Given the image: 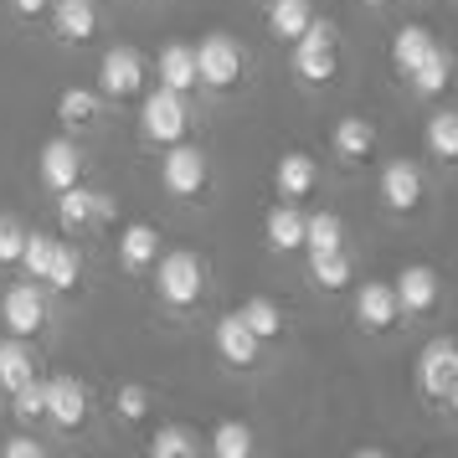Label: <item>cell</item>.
Instances as JSON below:
<instances>
[{
    "label": "cell",
    "instance_id": "e0dca14e",
    "mask_svg": "<svg viewBox=\"0 0 458 458\" xmlns=\"http://www.w3.org/2000/svg\"><path fill=\"white\" fill-rule=\"evenodd\" d=\"M319 181V165H314L304 149H289V155H278V165H273V186L284 201H304Z\"/></svg>",
    "mask_w": 458,
    "mask_h": 458
},
{
    "label": "cell",
    "instance_id": "cb8c5ba5",
    "mask_svg": "<svg viewBox=\"0 0 458 458\" xmlns=\"http://www.w3.org/2000/svg\"><path fill=\"white\" fill-rule=\"evenodd\" d=\"M52 293H72L83 284V252L72 242H52V263H47V278H42Z\"/></svg>",
    "mask_w": 458,
    "mask_h": 458
},
{
    "label": "cell",
    "instance_id": "ffe728a7",
    "mask_svg": "<svg viewBox=\"0 0 458 458\" xmlns=\"http://www.w3.org/2000/svg\"><path fill=\"white\" fill-rule=\"evenodd\" d=\"M52 31L63 42H93V31H98L93 0H52Z\"/></svg>",
    "mask_w": 458,
    "mask_h": 458
},
{
    "label": "cell",
    "instance_id": "f1b7e54d",
    "mask_svg": "<svg viewBox=\"0 0 458 458\" xmlns=\"http://www.w3.org/2000/svg\"><path fill=\"white\" fill-rule=\"evenodd\" d=\"M345 248V227L335 211H310L304 216V252H335Z\"/></svg>",
    "mask_w": 458,
    "mask_h": 458
},
{
    "label": "cell",
    "instance_id": "f546056e",
    "mask_svg": "<svg viewBox=\"0 0 458 458\" xmlns=\"http://www.w3.org/2000/svg\"><path fill=\"white\" fill-rule=\"evenodd\" d=\"M242 325H248L258 340H273V335H284V310L273 304V299H263V293H252V299H242Z\"/></svg>",
    "mask_w": 458,
    "mask_h": 458
},
{
    "label": "cell",
    "instance_id": "f35d334b",
    "mask_svg": "<svg viewBox=\"0 0 458 458\" xmlns=\"http://www.w3.org/2000/svg\"><path fill=\"white\" fill-rule=\"evenodd\" d=\"M11 5H16V16H26V21H37V16H42V11L52 5V0H11Z\"/></svg>",
    "mask_w": 458,
    "mask_h": 458
},
{
    "label": "cell",
    "instance_id": "8d00e7d4",
    "mask_svg": "<svg viewBox=\"0 0 458 458\" xmlns=\"http://www.w3.org/2000/svg\"><path fill=\"white\" fill-rule=\"evenodd\" d=\"M26 248V227L11 216V211H0V263H16Z\"/></svg>",
    "mask_w": 458,
    "mask_h": 458
},
{
    "label": "cell",
    "instance_id": "4fadbf2b",
    "mask_svg": "<svg viewBox=\"0 0 458 458\" xmlns=\"http://www.w3.org/2000/svg\"><path fill=\"white\" fill-rule=\"evenodd\" d=\"M37 165H42V186L52 191V196L83 181V155H78L72 140H47L42 155H37Z\"/></svg>",
    "mask_w": 458,
    "mask_h": 458
},
{
    "label": "cell",
    "instance_id": "74e56055",
    "mask_svg": "<svg viewBox=\"0 0 458 458\" xmlns=\"http://www.w3.org/2000/svg\"><path fill=\"white\" fill-rule=\"evenodd\" d=\"M5 458H42L47 448H42V437H26V433H16V437H5V448H0Z\"/></svg>",
    "mask_w": 458,
    "mask_h": 458
},
{
    "label": "cell",
    "instance_id": "52a82bcc",
    "mask_svg": "<svg viewBox=\"0 0 458 458\" xmlns=\"http://www.w3.org/2000/svg\"><path fill=\"white\" fill-rule=\"evenodd\" d=\"M0 319H5V330L11 335H37L47 325V293L37 278H26V284H11V289L0 293Z\"/></svg>",
    "mask_w": 458,
    "mask_h": 458
},
{
    "label": "cell",
    "instance_id": "603a6c76",
    "mask_svg": "<svg viewBox=\"0 0 458 458\" xmlns=\"http://www.w3.org/2000/svg\"><path fill=\"white\" fill-rule=\"evenodd\" d=\"M314 21V0H273L268 5V31L278 42H299Z\"/></svg>",
    "mask_w": 458,
    "mask_h": 458
},
{
    "label": "cell",
    "instance_id": "60d3db41",
    "mask_svg": "<svg viewBox=\"0 0 458 458\" xmlns=\"http://www.w3.org/2000/svg\"><path fill=\"white\" fill-rule=\"evenodd\" d=\"M366 5H392V0H366Z\"/></svg>",
    "mask_w": 458,
    "mask_h": 458
},
{
    "label": "cell",
    "instance_id": "8fae6325",
    "mask_svg": "<svg viewBox=\"0 0 458 458\" xmlns=\"http://www.w3.org/2000/svg\"><path fill=\"white\" fill-rule=\"evenodd\" d=\"M108 216H114V196H98V191H88L83 181L57 191V222H63L67 232H83L88 222H108Z\"/></svg>",
    "mask_w": 458,
    "mask_h": 458
},
{
    "label": "cell",
    "instance_id": "7402d4cb",
    "mask_svg": "<svg viewBox=\"0 0 458 458\" xmlns=\"http://www.w3.org/2000/svg\"><path fill=\"white\" fill-rule=\"evenodd\" d=\"M407 78H412V93H417V98H437V93H448V78H454V57H448V52L433 42L428 52H422V63H417Z\"/></svg>",
    "mask_w": 458,
    "mask_h": 458
},
{
    "label": "cell",
    "instance_id": "ac0fdd59",
    "mask_svg": "<svg viewBox=\"0 0 458 458\" xmlns=\"http://www.w3.org/2000/svg\"><path fill=\"white\" fill-rule=\"evenodd\" d=\"M330 149L340 155V160H371L376 155V124L371 119H360V114H345L340 124L330 129Z\"/></svg>",
    "mask_w": 458,
    "mask_h": 458
},
{
    "label": "cell",
    "instance_id": "d6a6232c",
    "mask_svg": "<svg viewBox=\"0 0 458 458\" xmlns=\"http://www.w3.org/2000/svg\"><path fill=\"white\" fill-rule=\"evenodd\" d=\"M252 443H258V437H252L248 422H222V428L211 433V454L216 458H248Z\"/></svg>",
    "mask_w": 458,
    "mask_h": 458
},
{
    "label": "cell",
    "instance_id": "7a4b0ae2",
    "mask_svg": "<svg viewBox=\"0 0 458 458\" xmlns=\"http://www.w3.org/2000/svg\"><path fill=\"white\" fill-rule=\"evenodd\" d=\"M149 273H155V293L165 299L170 310H191V304L207 293V268H201V258L186 252V248L160 252Z\"/></svg>",
    "mask_w": 458,
    "mask_h": 458
},
{
    "label": "cell",
    "instance_id": "3957f363",
    "mask_svg": "<svg viewBox=\"0 0 458 458\" xmlns=\"http://www.w3.org/2000/svg\"><path fill=\"white\" fill-rule=\"evenodd\" d=\"M140 129H145L149 145H181L191 134V108H186V93L175 88H155L140 98Z\"/></svg>",
    "mask_w": 458,
    "mask_h": 458
},
{
    "label": "cell",
    "instance_id": "5bb4252c",
    "mask_svg": "<svg viewBox=\"0 0 458 458\" xmlns=\"http://www.w3.org/2000/svg\"><path fill=\"white\" fill-rule=\"evenodd\" d=\"M258 351H263V340L242 325V314H237V310L216 319V355H222L227 366L248 371V366H258Z\"/></svg>",
    "mask_w": 458,
    "mask_h": 458
},
{
    "label": "cell",
    "instance_id": "d4e9b609",
    "mask_svg": "<svg viewBox=\"0 0 458 458\" xmlns=\"http://www.w3.org/2000/svg\"><path fill=\"white\" fill-rule=\"evenodd\" d=\"M37 376V366H31V351H26L21 335H5L0 340V392L11 396L21 381H31Z\"/></svg>",
    "mask_w": 458,
    "mask_h": 458
},
{
    "label": "cell",
    "instance_id": "ba28073f",
    "mask_svg": "<svg viewBox=\"0 0 458 458\" xmlns=\"http://www.w3.org/2000/svg\"><path fill=\"white\" fill-rule=\"evenodd\" d=\"M422 196H428V175H422L417 160L396 155V160L381 165V201H386V211H417Z\"/></svg>",
    "mask_w": 458,
    "mask_h": 458
},
{
    "label": "cell",
    "instance_id": "4dcf8cb0",
    "mask_svg": "<svg viewBox=\"0 0 458 458\" xmlns=\"http://www.w3.org/2000/svg\"><path fill=\"white\" fill-rule=\"evenodd\" d=\"M310 278L319 284V289H330V293H340V289H351V258L335 248V252H310Z\"/></svg>",
    "mask_w": 458,
    "mask_h": 458
},
{
    "label": "cell",
    "instance_id": "2e32d148",
    "mask_svg": "<svg viewBox=\"0 0 458 458\" xmlns=\"http://www.w3.org/2000/svg\"><path fill=\"white\" fill-rule=\"evenodd\" d=\"M396 304H402V314H433L437 310V273L422 268V263H412V268L396 273Z\"/></svg>",
    "mask_w": 458,
    "mask_h": 458
},
{
    "label": "cell",
    "instance_id": "e575fe53",
    "mask_svg": "<svg viewBox=\"0 0 458 458\" xmlns=\"http://www.w3.org/2000/svg\"><path fill=\"white\" fill-rule=\"evenodd\" d=\"M11 412L21 417V422H42V376H31V381H21L11 392Z\"/></svg>",
    "mask_w": 458,
    "mask_h": 458
},
{
    "label": "cell",
    "instance_id": "d590c367",
    "mask_svg": "<svg viewBox=\"0 0 458 458\" xmlns=\"http://www.w3.org/2000/svg\"><path fill=\"white\" fill-rule=\"evenodd\" d=\"M114 412L124 417V422H145L149 417V392L145 386H134V381H124V386L114 392Z\"/></svg>",
    "mask_w": 458,
    "mask_h": 458
},
{
    "label": "cell",
    "instance_id": "277c9868",
    "mask_svg": "<svg viewBox=\"0 0 458 458\" xmlns=\"http://www.w3.org/2000/svg\"><path fill=\"white\" fill-rule=\"evenodd\" d=\"M289 47H293V78H299V83L325 88L335 72H340V52H335V26L330 21L314 16L310 31H304L299 42H289Z\"/></svg>",
    "mask_w": 458,
    "mask_h": 458
},
{
    "label": "cell",
    "instance_id": "5b68a950",
    "mask_svg": "<svg viewBox=\"0 0 458 458\" xmlns=\"http://www.w3.org/2000/svg\"><path fill=\"white\" fill-rule=\"evenodd\" d=\"M160 186H165V196H175V201H201L211 186V170H207V155L196 145H165V160H160Z\"/></svg>",
    "mask_w": 458,
    "mask_h": 458
},
{
    "label": "cell",
    "instance_id": "1f68e13d",
    "mask_svg": "<svg viewBox=\"0 0 458 458\" xmlns=\"http://www.w3.org/2000/svg\"><path fill=\"white\" fill-rule=\"evenodd\" d=\"M57 119L67 129H83L98 119V93L93 88H63V98H57Z\"/></svg>",
    "mask_w": 458,
    "mask_h": 458
},
{
    "label": "cell",
    "instance_id": "ab89813d",
    "mask_svg": "<svg viewBox=\"0 0 458 458\" xmlns=\"http://www.w3.org/2000/svg\"><path fill=\"white\" fill-rule=\"evenodd\" d=\"M437 407H448V412L458 417V376H454V386H448V392H443V402H437Z\"/></svg>",
    "mask_w": 458,
    "mask_h": 458
},
{
    "label": "cell",
    "instance_id": "4316f807",
    "mask_svg": "<svg viewBox=\"0 0 458 458\" xmlns=\"http://www.w3.org/2000/svg\"><path fill=\"white\" fill-rule=\"evenodd\" d=\"M422 140L433 149V160H458V108H437L433 119L422 124Z\"/></svg>",
    "mask_w": 458,
    "mask_h": 458
},
{
    "label": "cell",
    "instance_id": "9a60e30c",
    "mask_svg": "<svg viewBox=\"0 0 458 458\" xmlns=\"http://www.w3.org/2000/svg\"><path fill=\"white\" fill-rule=\"evenodd\" d=\"M160 252H165V242H160V227L134 222V227L119 232V268H124V273H149Z\"/></svg>",
    "mask_w": 458,
    "mask_h": 458
},
{
    "label": "cell",
    "instance_id": "484cf974",
    "mask_svg": "<svg viewBox=\"0 0 458 458\" xmlns=\"http://www.w3.org/2000/svg\"><path fill=\"white\" fill-rule=\"evenodd\" d=\"M433 47V31L422 21H407V26H396V37H392V67L407 78L417 63H422V52Z\"/></svg>",
    "mask_w": 458,
    "mask_h": 458
},
{
    "label": "cell",
    "instance_id": "83f0119b",
    "mask_svg": "<svg viewBox=\"0 0 458 458\" xmlns=\"http://www.w3.org/2000/svg\"><path fill=\"white\" fill-rule=\"evenodd\" d=\"M149 454L155 458H196L201 454V437L191 433L186 422H165V428H155V437H149Z\"/></svg>",
    "mask_w": 458,
    "mask_h": 458
},
{
    "label": "cell",
    "instance_id": "30bf717a",
    "mask_svg": "<svg viewBox=\"0 0 458 458\" xmlns=\"http://www.w3.org/2000/svg\"><path fill=\"white\" fill-rule=\"evenodd\" d=\"M458 376V345L454 340H428L422 351H417V392L428 396V402H443V392L454 386Z\"/></svg>",
    "mask_w": 458,
    "mask_h": 458
},
{
    "label": "cell",
    "instance_id": "836d02e7",
    "mask_svg": "<svg viewBox=\"0 0 458 458\" xmlns=\"http://www.w3.org/2000/svg\"><path fill=\"white\" fill-rule=\"evenodd\" d=\"M26 268V278H37L42 284L47 278V263H52V237L47 232H26V248H21V258H16Z\"/></svg>",
    "mask_w": 458,
    "mask_h": 458
},
{
    "label": "cell",
    "instance_id": "7c38bea8",
    "mask_svg": "<svg viewBox=\"0 0 458 458\" xmlns=\"http://www.w3.org/2000/svg\"><path fill=\"white\" fill-rule=\"evenodd\" d=\"M396 319H402V304H396V289L392 284H381V278H371V284H360L355 289V325L360 330H392Z\"/></svg>",
    "mask_w": 458,
    "mask_h": 458
},
{
    "label": "cell",
    "instance_id": "8992f818",
    "mask_svg": "<svg viewBox=\"0 0 458 458\" xmlns=\"http://www.w3.org/2000/svg\"><path fill=\"white\" fill-rule=\"evenodd\" d=\"M93 412V396L78 376H47L42 381V417L52 428H63V433H78Z\"/></svg>",
    "mask_w": 458,
    "mask_h": 458
},
{
    "label": "cell",
    "instance_id": "9c48e42d",
    "mask_svg": "<svg viewBox=\"0 0 458 458\" xmlns=\"http://www.w3.org/2000/svg\"><path fill=\"white\" fill-rule=\"evenodd\" d=\"M145 57L134 47H108L104 63H98V88L108 98H140L145 93Z\"/></svg>",
    "mask_w": 458,
    "mask_h": 458
},
{
    "label": "cell",
    "instance_id": "44dd1931",
    "mask_svg": "<svg viewBox=\"0 0 458 458\" xmlns=\"http://www.w3.org/2000/svg\"><path fill=\"white\" fill-rule=\"evenodd\" d=\"M263 237H268V248H278V252L304 248V211H299V201H278V207L268 211V222H263Z\"/></svg>",
    "mask_w": 458,
    "mask_h": 458
},
{
    "label": "cell",
    "instance_id": "6da1fadb",
    "mask_svg": "<svg viewBox=\"0 0 458 458\" xmlns=\"http://www.w3.org/2000/svg\"><path fill=\"white\" fill-rule=\"evenodd\" d=\"M191 52H196V83L216 88V93H232V88L248 78V52H242V42L227 37V31L201 37Z\"/></svg>",
    "mask_w": 458,
    "mask_h": 458
},
{
    "label": "cell",
    "instance_id": "d6986e66",
    "mask_svg": "<svg viewBox=\"0 0 458 458\" xmlns=\"http://www.w3.org/2000/svg\"><path fill=\"white\" fill-rule=\"evenodd\" d=\"M155 78H160V88L191 93V88H196V52H191L186 42H165L155 52Z\"/></svg>",
    "mask_w": 458,
    "mask_h": 458
}]
</instances>
